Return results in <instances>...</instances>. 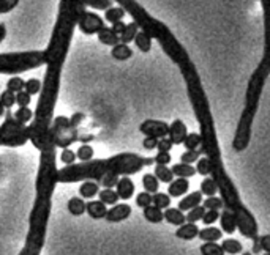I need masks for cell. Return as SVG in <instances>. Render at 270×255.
Listing matches in <instances>:
<instances>
[{"label":"cell","mask_w":270,"mask_h":255,"mask_svg":"<svg viewBox=\"0 0 270 255\" xmlns=\"http://www.w3.org/2000/svg\"><path fill=\"white\" fill-rule=\"evenodd\" d=\"M152 158H142L136 153H119L106 159H92L59 170V183L95 181L104 189H114L120 176L138 173L142 167L153 164Z\"/></svg>","instance_id":"cell-1"},{"label":"cell","mask_w":270,"mask_h":255,"mask_svg":"<svg viewBox=\"0 0 270 255\" xmlns=\"http://www.w3.org/2000/svg\"><path fill=\"white\" fill-rule=\"evenodd\" d=\"M259 2L264 10V52L256 69L248 79V84H246L243 110L232 141V148L237 153L245 151L246 147L250 145L253 122L259 109V100L264 85L270 76V0H259Z\"/></svg>","instance_id":"cell-2"},{"label":"cell","mask_w":270,"mask_h":255,"mask_svg":"<svg viewBox=\"0 0 270 255\" xmlns=\"http://www.w3.org/2000/svg\"><path fill=\"white\" fill-rule=\"evenodd\" d=\"M114 2H117L120 8H123L125 13H128L133 17V22H136L142 32L149 33L152 38H155L160 43L161 49L178 66L180 73H185V71H190V69L196 68L187 49L180 44V41L175 38V35L171 32V29L165 24V22L155 19L152 14H149L146 8L141 7L136 0H114Z\"/></svg>","instance_id":"cell-3"},{"label":"cell","mask_w":270,"mask_h":255,"mask_svg":"<svg viewBox=\"0 0 270 255\" xmlns=\"http://www.w3.org/2000/svg\"><path fill=\"white\" fill-rule=\"evenodd\" d=\"M84 11L85 8L82 5V0H60L56 26L48 48L44 49L46 66L62 69L65 57L70 49L75 27L78 26V21Z\"/></svg>","instance_id":"cell-4"},{"label":"cell","mask_w":270,"mask_h":255,"mask_svg":"<svg viewBox=\"0 0 270 255\" xmlns=\"http://www.w3.org/2000/svg\"><path fill=\"white\" fill-rule=\"evenodd\" d=\"M51 208L52 200L49 197H35V203L29 216V231L26 237V244L17 255H41L44 241H46Z\"/></svg>","instance_id":"cell-5"},{"label":"cell","mask_w":270,"mask_h":255,"mask_svg":"<svg viewBox=\"0 0 270 255\" xmlns=\"http://www.w3.org/2000/svg\"><path fill=\"white\" fill-rule=\"evenodd\" d=\"M40 164H38V175L35 183V191L40 197H52V192L57 186V162H56V147L51 145L49 148L40 151Z\"/></svg>","instance_id":"cell-6"},{"label":"cell","mask_w":270,"mask_h":255,"mask_svg":"<svg viewBox=\"0 0 270 255\" xmlns=\"http://www.w3.org/2000/svg\"><path fill=\"white\" fill-rule=\"evenodd\" d=\"M46 65L44 51H26V52H7L0 54V74H19L29 69Z\"/></svg>","instance_id":"cell-7"},{"label":"cell","mask_w":270,"mask_h":255,"mask_svg":"<svg viewBox=\"0 0 270 255\" xmlns=\"http://www.w3.org/2000/svg\"><path fill=\"white\" fill-rule=\"evenodd\" d=\"M27 141H30V126L17 123L13 113L8 110L5 115V122L0 126V145L21 147Z\"/></svg>","instance_id":"cell-8"},{"label":"cell","mask_w":270,"mask_h":255,"mask_svg":"<svg viewBox=\"0 0 270 255\" xmlns=\"http://www.w3.org/2000/svg\"><path fill=\"white\" fill-rule=\"evenodd\" d=\"M78 128L71 125V120L66 117H56L51 126V142L54 147L68 148L78 141Z\"/></svg>","instance_id":"cell-9"},{"label":"cell","mask_w":270,"mask_h":255,"mask_svg":"<svg viewBox=\"0 0 270 255\" xmlns=\"http://www.w3.org/2000/svg\"><path fill=\"white\" fill-rule=\"evenodd\" d=\"M78 27L84 35H97L106 26H104V21L97 13L85 10L78 21Z\"/></svg>","instance_id":"cell-10"},{"label":"cell","mask_w":270,"mask_h":255,"mask_svg":"<svg viewBox=\"0 0 270 255\" xmlns=\"http://www.w3.org/2000/svg\"><path fill=\"white\" fill-rule=\"evenodd\" d=\"M139 132H142L146 137H152L160 141V139L168 137L169 134V125L161 120H146L139 126Z\"/></svg>","instance_id":"cell-11"},{"label":"cell","mask_w":270,"mask_h":255,"mask_svg":"<svg viewBox=\"0 0 270 255\" xmlns=\"http://www.w3.org/2000/svg\"><path fill=\"white\" fill-rule=\"evenodd\" d=\"M131 214V206L127 203H117L112 208H109L106 213V221L107 222H122L125 219H128Z\"/></svg>","instance_id":"cell-12"},{"label":"cell","mask_w":270,"mask_h":255,"mask_svg":"<svg viewBox=\"0 0 270 255\" xmlns=\"http://www.w3.org/2000/svg\"><path fill=\"white\" fill-rule=\"evenodd\" d=\"M188 135V131H187V126L182 120H174L171 125H169V134L168 137L171 139V142L175 145V144H184L185 137Z\"/></svg>","instance_id":"cell-13"},{"label":"cell","mask_w":270,"mask_h":255,"mask_svg":"<svg viewBox=\"0 0 270 255\" xmlns=\"http://www.w3.org/2000/svg\"><path fill=\"white\" fill-rule=\"evenodd\" d=\"M116 192H117L119 199H123V200H128V199L133 197V194H134V184L130 180V176H122L119 180V183L116 184Z\"/></svg>","instance_id":"cell-14"},{"label":"cell","mask_w":270,"mask_h":255,"mask_svg":"<svg viewBox=\"0 0 270 255\" xmlns=\"http://www.w3.org/2000/svg\"><path fill=\"white\" fill-rule=\"evenodd\" d=\"M85 211L88 213V216L92 219H103V218H106L107 208L101 200H90L85 206Z\"/></svg>","instance_id":"cell-15"},{"label":"cell","mask_w":270,"mask_h":255,"mask_svg":"<svg viewBox=\"0 0 270 255\" xmlns=\"http://www.w3.org/2000/svg\"><path fill=\"white\" fill-rule=\"evenodd\" d=\"M188 188H190V183H188L187 178H177L172 183H169L168 195L169 197H180V195L187 194Z\"/></svg>","instance_id":"cell-16"},{"label":"cell","mask_w":270,"mask_h":255,"mask_svg":"<svg viewBox=\"0 0 270 255\" xmlns=\"http://www.w3.org/2000/svg\"><path fill=\"white\" fill-rule=\"evenodd\" d=\"M199 235V228L196 224H190V222H185L184 225H180L175 231V237L180 238V240H185V241H190V240H194L196 237Z\"/></svg>","instance_id":"cell-17"},{"label":"cell","mask_w":270,"mask_h":255,"mask_svg":"<svg viewBox=\"0 0 270 255\" xmlns=\"http://www.w3.org/2000/svg\"><path fill=\"white\" fill-rule=\"evenodd\" d=\"M220 222H221V230L224 231V233H234V231L237 230L236 216L229 210H223V213L220 216Z\"/></svg>","instance_id":"cell-18"},{"label":"cell","mask_w":270,"mask_h":255,"mask_svg":"<svg viewBox=\"0 0 270 255\" xmlns=\"http://www.w3.org/2000/svg\"><path fill=\"white\" fill-rule=\"evenodd\" d=\"M202 203V194L201 192H191L190 195L184 197V200L178 202V210L180 211H190L193 208L199 206Z\"/></svg>","instance_id":"cell-19"},{"label":"cell","mask_w":270,"mask_h":255,"mask_svg":"<svg viewBox=\"0 0 270 255\" xmlns=\"http://www.w3.org/2000/svg\"><path fill=\"white\" fill-rule=\"evenodd\" d=\"M165 214V221L172 224V225H184L187 222V216L184 214V211H180L178 208H166V211L163 213Z\"/></svg>","instance_id":"cell-20"},{"label":"cell","mask_w":270,"mask_h":255,"mask_svg":"<svg viewBox=\"0 0 270 255\" xmlns=\"http://www.w3.org/2000/svg\"><path fill=\"white\" fill-rule=\"evenodd\" d=\"M100 192V184L95 181H84L79 186V195L82 199H94Z\"/></svg>","instance_id":"cell-21"},{"label":"cell","mask_w":270,"mask_h":255,"mask_svg":"<svg viewBox=\"0 0 270 255\" xmlns=\"http://www.w3.org/2000/svg\"><path fill=\"white\" fill-rule=\"evenodd\" d=\"M98 40L101 41V44H106V46H112L114 48L116 44L120 43V36L116 35L114 32H112L109 27H103L98 33H97Z\"/></svg>","instance_id":"cell-22"},{"label":"cell","mask_w":270,"mask_h":255,"mask_svg":"<svg viewBox=\"0 0 270 255\" xmlns=\"http://www.w3.org/2000/svg\"><path fill=\"white\" fill-rule=\"evenodd\" d=\"M111 55L114 57L116 60H119V62H125V60H128V58L133 57V51H131V48H130L128 44L119 43V44L114 46V48H112Z\"/></svg>","instance_id":"cell-23"},{"label":"cell","mask_w":270,"mask_h":255,"mask_svg":"<svg viewBox=\"0 0 270 255\" xmlns=\"http://www.w3.org/2000/svg\"><path fill=\"white\" fill-rule=\"evenodd\" d=\"M85 206L87 203L82 200V197H71L68 200V205H66L71 216H82L85 213Z\"/></svg>","instance_id":"cell-24"},{"label":"cell","mask_w":270,"mask_h":255,"mask_svg":"<svg viewBox=\"0 0 270 255\" xmlns=\"http://www.w3.org/2000/svg\"><path fill=\"white\" fill-rule=\"evenodd\" d=\"M221 230L215 227H206L204 230H199V238L204 243H217L221 238Z\"/></svg>","instance_id":"cell-25"},{"label":"cell","mask_w":270,"mask_h":255,"mask_svg":"<svg viewBox=\"0 0 270 255\" xmlns=\"http://www.w3.org/2000/svg\"><path fill=\"white\" fill-rule=\"evenodd\" d=\"M134 44L138 46V49L141 51V52H144V54H147V52H150V49H152V36L149 35V33H146V32H138V35H136V38H134Z\"/></svg>","instance_id":"cell-26"},{"label":"cell","mask_w":270,"mask_h":255,"mask_svg":"<svg viewBox=\"0 0 270 255\" xmlns=\"http://www.w3.org/2000/svg\"><path fill=\"white\" fill-rule=\"evenodd\" d=\"M144 218H146V221H149L152 224H160L165 219V214L160 208L150 205V206L144 208Z\"/></svg>","instance_id":"cell-27"},{"label":"cell","mask_w":270,"mask_h":255,"mask_svg":"<svg viewBox=\"0 0 270 255\" xmlns=\"http://www.w3.org/2000/svg\"><path fill=\"white\" fill-rule=\"evenodd\" d=\"M142 186H144L146 192H149V194H156V192H158V188H160V181H158V178H156L155 175L146 173V175L142 176Z\"/></svg>","instance_id":"cell-28"},{"label":"cell","mask_w":270,"mask_h":255,"mask_svg":"<svg viewBox=\"0 0 270 255\" xmlns=\"http://www.w3.org/2000/svg\"><path fill=\"white\" fill-rule=\"evenodd\" d=\"M138 32H139V26L136 24V22H130V24H127L123 33L120 35V43L122 44H128V43L134 41Z\"/></svg>","instance_id":"cell-29"},{"label":"cell","mask_w":270,"mask_h":255,"mask_svg":"<svg viewBox=\"0 0 270 255\" xmlns=\"http://www.w3.org/2000/svg\"><path fill=\"white\" fill-rule=\"evenodd\" d=\"M84 8H92V10H109L114 7V0H82Z\"/></svg>","instance_id":"cell-30"},{"label":"cell","mask_w":270,"mask_h":255,"mask_svg":"<svg viewBox=\"0 0 270 255\" xmlns=\"http://www.w3.org/2000/svg\"><path fill=\"white\" fill-rule=\"evenodd\" d=\"M172 173L177 175L178 178H190L196 173V169L191 167L190 164H184V162H180V164H175L172 166Z\"/></svg>","instance_id":"cell-31"},{"label":"cell","mask_w":270,"mask_h":255,"mask_svg":"<svg viewBox=\"0 0 270 255\" xmlns=\"http://www.w3.org/2000/svg\"><path fill=\"white\" fill-rule=\"evenodd\" d=\"M125 16V10L120 7H111L109 10H106L104 13V19L111 24H116V22H120Z\"/></svg>","instance_id":"cell-32"},{"label":"cell","mask_w":270,"mask_h":255,"mask_svg":"<svg viewBox=\"0 0 270 255\" xmlns=\"http://www.w3.org/2000/svg\"><path fill=\"white\" fill-rule=\"evenodd\" d=\"M202 145V139H201V134L199 132H191L185 137L184 141V147L188 150V151H194V150H199V147Z\"/></svg>","instance_id":"cell-33"},{"label":"cell","mask_w":270,"mask_h":255,"mask_svg":"<svg viewBox=\"0 0 270 255\" xmlns=\"http://www.w3.org/2000/svg\"><path fill=\"white\" fill-rule=\"evenodd\" d=\"M13 117L17 123L21 125H27L32 119H33V112L29 109V107H19L14 113H13Z\"/></svg>","instance_id":"cell-34"},{"label":"cell","mask_w":270,"mask_h":255,"mask_svg":"<svg viewBox=\"0 0 270 255\" xmlns=\"http://www.w3.org/2000/svg\"><path fill=\"white\" fill-rule=\"evenodd\" d=\"M153 175L158 178V181H163V183H172L174 181V173L168 166H156Z\"/></svg>","instance_id":"cell-35"},{"label":"cell","mask_w":270,"mask_h":255,"mask_svg":"<svg viewBox=\"0 0 270 255\" xmlns=\"http://www.w3.org/2000/svg\"><path fill=\"white\" fill-rule=\"evenodd\" d=\"M98 197H100V200L104 205H112V206H114L119 202V195H117V192L114 189H101L98 192Z\"/></svg>","instance_id":"cell-36"},{"label":"cell","mask_w":270,"mask_h":255,"mask_svg":"<svg viewBox=\"0 0 270 255\" xmlns=\"http://www.w3.org/2000/svg\"><path fill=\"white\" fill-rule=\"evenodd\" d=\"M94 154H95V151H94L92 145H88V144H82V145L78 148V151H76V158H78L81 162L92 161V159H94Z\"/></svg>","instance_id":"cell-37"},{"label":"cell","mask_w":270,"mask_h":255,"mask_svg":"<svg viewBox=\"0 0 270 255\" xmlns=\"http://www.w3.org/2000/svg\"><path fill=\"white\" fill-rule=\"evenodd\" d=\"M152 205L160 208V210H163V208H169L171 205V197L165 192H156L152 195Z\"/></svg>","instance_id":"cell-38"},{"label":"cell","mask_w":270,"mask_h":255,"mask_svg":"<svg viewBox=\"0 0 270 255\" xmlns=\"http://www.w3.org/2000/svg\"><path fill=\"white\" fill-rule=\"evenodd\" d=\"M217 192H218V186H217L215 181L210 176H207L204 181L201 183V194H206V195L213 197Z\"/></svg>","instance_id":"cell-39"},{"label":"cell","mask_w":270,"mask_h":255,"mask_svg":"<svg viewBox=\"0 0 270 255\" xmlns=\"http://www.w3.org/2000/svg\"><path fill=\"white\" fill-rule=\"evenodd\" d=\"M201 253L202 255H224V250L217 243H204L201 246Z\"/></svg>","instance_id":"cell-40"},{"label":"cell","mask_w":270,"mask_h":255,"mask_svg":"<svg viewBox=\"0 0 270 255\" xmlns=\"http://www.w3.org/2000/svg\"><path fill=\"white\" fill-rule=\"evenodd\" d=\"M221 247H223V250H224V253H231V255H234V253H240L242 252V244L237 241V240H224L223 243H221Z\"/></svg>","instance_id":"cell-41"},{"label":"cell","mask_w":270,"mask_h":255,"mask_svg":"<svg viewBox=\"0 0 270 255\" xmlns=\"http://www.w3.org/2000/svg\"><path fill=\"white\" fill-rule=\"evenodd\" d=\"M202 206L206 208V211H209V210H212V211H220L221 208L224 206L223 205V200L220 199V197H207L206 200H204V203H202Z\"/></svg>","instance_id":"cell-42"},{"label":"cell","mask_w":270,"mask_h":255,"mask_svg":"<svg viewBox=\"0 0 270 255\" xmlns=\"http://www.w3.org/2000/svg\"><path fill=\"white\" fill-rule=\"evenodd\" d=\"M206 214V208L204 206H196L193 210H190V213L187 214V222L190 224H196L197 221H202V216Z\"/></svg>","instance_id":"cell-43"},{"label":"cell","mask_w":270,"mask_h":255,"mask_svg":"<svg viewBox=\"0 0 270 255\" xmlns=\"http://www.w3.org/2000/svg\"><path fill=\"white\" fill-rule=\"evenodd\" d=\"M24 87H26V81H22L21 77H16V76H13L7 82V90L13 91V93H19V91L24 90Z\"/></svg>","instance_id":"cell-44"},{"label":"cell","mask_w":270,"mask_h":255,"mask_svg":"<svg viewBox=\"0 0 270 255\" xmlns=\"http://www.w3.org/2000/svg\"><path fill=\"white\" fill-rule=\"evenodd\" d=\"M0 103L4 104L5 109H11L16 104V93H13L10 90L2 91V93H0Z\"/></svg>","instance_id":"cell-45"},{"label":"cell","mask_w":270,"mask_h":255,"mask_svg":"<svg viewBox=\"0 0 270 255\" xmlns=\"http://www.w3.org/2000/svg\"><path fill=\"white\" fill-rule=\"evenodd\" d=\"M196 172L204 175V176H210V172H212V167H210V162L207 158H201L197 159V164H196Z\"/></svg>","instance_id":"cell-46"},{"label":"cell","mask_w":270,"mask_h":255,"mask_svg":"<svg viewBox=\"0 0 270 255\" xmlns=\"http://www.w3.org/2000/svg\"><path fill=\"white\" fill-rule=\"evenodd\" d=\"M76 153L70 148H63L62 150V154H60V161L63 162L65 166H73L76 164Z\"/></svg>","instance_id":"cell-47"},{"label":"cell","mask_w":270,"mask_h":255,"mask_svg":"<svg viewBox=\"0 0 270 255\" xmlns=\"http://www.w3.org/2000/svg\"><path fill=\"white\" fill-rule=\"evenodd\" d=\"M24 91H27L30 96L40 93V91H41V81H38V79H29V81H26Z\"/></svg>","instance_id":"cell-48"},{"label":"cell","mask_w":270,"mask_h":255,"mask_svg":"<svg viewBox=\"0 0 270 255\" xmlns=\"http://www.w3.org/2000/svg\"><path fill=\"white\" fill-rule=\"evenodd\" d=\"M202 154V150L199 148V150H194V151H185L182 156H180V159H182V162H184V164H193V162H196L197 159H199V156Z\"/></svg>","instance_id":"cell-49"},{"label":"cell","mask_w":270,"mask_h":255,"mask_svg":"<svg viewBox=\"0 0 270 255\" xmlns=\"http://www.w3.org/2000/svg\"><path fill=\"white\" fill-rule=\"evenodd\" d=\"M30 101H32V96L27 93V91L22 90V91H19V93H16V104L19 107H29Z\"/></svg>","instance_id":"cell-50"},{"label":"cell","mask_w":270,"mask_h":255,"mask_svg":"<svg viewBox=\"0 0 270 255\" xmlns=\"http://www.w3.org/2000/svg\"><path fill=\"white\" fill-rule=\"evenodd\" d=\"M19 4V0H0V14H7L14 10Z\"/></svg>","instance_id":"cell-51"},{"label":"cell","mask_w":270,"mask_h":255,"mask_svg":"<svg viewBox=\"0 0 270 255\" xmlns=\"http://www.w3.org/2000/svg\"><path fill=\"white\" fill-rule=\"evenodd\" d=\"M136 205L138 206H141V208H147V206H150L152 205V194H149V192H139L138 194V197H136Z\"/></svg>","instance_id":"cell-52"},{"label":"cell","mask_w":270,"mask_h":255,"mask_svg":"<svg viewBox=\"0 0 270 255\" xmlns=\"http://www.w3.org/2000/svg\"><path fill=\"white\" fill-rule=\"evenodd\" d=\"M153 161H155L156 166H168L169 162H171V154H169V153L158 151V154H156V156L153 158Z\"/></svg>","instance_id":"cell-53"},{"label":"cell","mask_w":270,"mask_h":255,"mask_svg":"<svg viewBox=\"0 0 270 255\" xmlns=\"http://www.w3.org/2000/svg\"><path fill=\"white\" fill-rule=\"evenodd\" d=\"M172 147H174V144L171 142V139H169V137H165V139H160V141H158V145H156V150H158V151H163V153H169Z\"/></svg>","instance_id":"cell-54"},{"label":"cell","mask_w":270,"mask_h":255,"mask_svg":"<svg viewBox=\"0 0 270 255\" xmlns=\"http://www.w3.org/2000/svg\"><path fill=\"white\" fill-rule=\"evenodd\" d=\"M218 219H220V213L218 211H212V210L206 211V214L202 216V222H204L206 225H210V224L217 222Z\"/></svg>","instance_id":"cell-55"},{"label":"cell","mask_w":270,"mask_h":255,"mask_svg":"<svg viewBox=\"0 0 270 255\" xmlns=\"http://www.w3.org/2000/svg\"><path fill=\"white\" fill-rule=\"evenodd\" d=\"M156 145H158V141H156V139H152V137H146L144 142H142V147H144L146 150H149V151L155 150Z\"/></svg>","instance_id":"cell-56"},{"label":"cell","mask_w":270,"mask_h":255,"mask_svg":"<svg viewBox=\"0 0 270 255\" xmlns=\"http://www.w3.org/2000/svg\"><path fill=\"white\" fill-rule=\"evenodd\" d=\"M259 246L261 249L265 250V253H270V235H264L259 238Z\"/></svg>","instance_id":"cell-57"},{"label":"cell","mask_w":270,"mask_h":255,"mask_svg":"<svg viewBox=\"0 0 270 255\" xmlns=\"http://www.w3.org/2000/svg\"><path fill=\"white\" fill-rule=\"evenodd\" d=\"M125 27H127V24L123 21H120V22H116V24H112V27H111V30L114 32L116 35H122L123 33V30H125Z\"/></svg>","instance_id":"cell-58"},{"label":"cell","mask_w":270,"mask_h":255,"mask_svg":"<svg viewBox=\"0 0 270 255\" xmlns=\"http://www.w3.org/2000/svg\"><path fill=\"white\" fill-rule=\"evenodd\" d=\"M7 36V27L5 24H0V43H2Z\"/></svg>","instance_id":"cell-59"},{"label":"cell","mask_w":270,"mask_h":255,"mask_svg":"<svg viewBox=\"0 0 270 255\" xmlns=\"http://www.w3.org/2000/svg\"><path fill=\"white\" fill-rule=\"evenodd\" d=\"M4 115H5V107L2 103H0V117H4Z\"/></svg>","instance_id":"cell-60"},{"label":"cell","mask_w":270,"mask_h":255,"mask_svg":"<svg viewBox=\"0 0 270 255\" xmlns=\"http://www.w3.org/2000/svg\"><path fill=\"white\" fill-rule=\"evenodd\" d=\"M242 255H253V253H250V252H243Z\"/></svg>","instance_id":"cell-61"},{"label":"cell","mask_w":270,"mask_h":255,"mask_svg":"<svg viewBox=\"0 0 270 255\" xmlns=\"http://www.w3.org/2000/svg\"><path fill=\"white\" fill-rule=\"evenodd\" d=\"M264 255H270V253H264Z\"/></svg>","instance_id":"cell-62"}]
</instances>
